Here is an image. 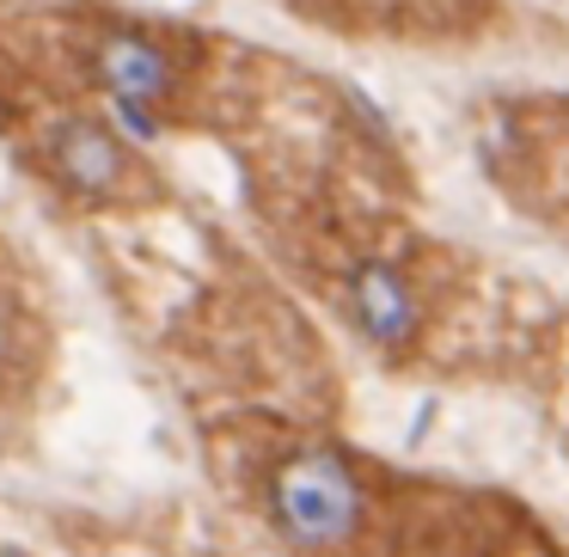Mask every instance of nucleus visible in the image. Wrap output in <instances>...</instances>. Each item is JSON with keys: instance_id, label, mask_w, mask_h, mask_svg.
<instances>
[{"instance_id": "nucleus-1", "label": "nucleus", "mask_w": 569, "mask_h": 557, "mask_svg": "<svg viewBox=\"0 0 569 557\" xmlns=\"http://www.w3.org/2000/svg\"><path fill=\"white\" fill-rule=\"evenodd\" d=\"M258 515L295 557H569L515 496L392 471L337 435L263 454Z\"/></svg>"}, {"instance_id": "nucleus-2", "label": "nucleus", "mask_w": 569, "mask_h": 557, "mask_svg": "<svg viewBox=\"0 0 569 557\" xmlns=\"http://www.w3.org/2000/svg\"><path fill=\"white\" fill-rule=\"evenodd\" d=\"M31 50L62 56L80 92H99L141 123L197 129L214 117L227 43L178 19L129 13L104 0H56L50 38H31Z\"/></svg>"}, {"instance_id": "nucleus-3", "label": "nucleus", "mask_w": 569, "mask_h": 557, "mask_svg": "<svg viewBox=\"0 0 569 557\" xmlns=\"http://www.w3.org/2000/svg\"><path fill=\"white\" fill-rule=\"evenodd\" d=\"M7 141L26 160V172L80 215L136 221V215L172 209V185H166L160 166L123 136V123H111L99 105H87L68 87L31 92V105L7 129Z\"/></svg>"}, {"instance_id": "nucleus-4", "label": "nucleus", "mask_w": 569, "mask_h": 557, "mask_svg": "<svg viewBox=\"0 0 569 557\" xmlns=\"http://www.w3.org/2000/svg\"><path fill=\"white\" fill-rule=\"evenodd\" d=\"M435 263H447V251L417 233L337 239V251L325 258V288H331L343 325L373 356L392 368H417L441 325V282H459Z\"/></svg>"}, {"instance_id": "nucleus-5", "label": "nucleus", "mask_w": 569, "mask_h": 557, "mask_svg": "<svg viewBox=\"0 0 569 557\" xmlns=\"http://www.w3.org/2000/svg\"><path fill=\"white\" fill-rule=\"evenodd\" d=\"M478 160L508 209L569 239V92H502L478 105Z\"/></svg>"}, {"instance_id": "nucleus-6", "label": "nucleus", "mask_w": 569, "mask_h": 557, "mask_svg": "<svg viewBox=\"0 0 569 557\" xmlns=\"http://www.w3.org/2000/svg\"><path fill=\"white\" fill-rule=\"evenodd\" d=\"M56 368V325L38 288L26 282L13 246L0 239V417H26L31 398L50 386Z\"/></svg>"}, {"instance_id": "nucleus-7", "label": "nucleus", "mask_w": 569, "mask_h": 557, "mask_svg": "<svg viewBox=\"0 0 569 557\" xmlns=\"http://www.w3.org/2000/svg\"><path fill=\"white\" fill-rule=\"evenodd\" d=\"M38 87H50V80L38 74V50H31V38H19L13 19L0 13V136L19 123V111L31 105Z\"/></svg>"}, {"instance_id": "nucleus-8", "label": "nucleus", "mask_w": 569, "mask_h": 557, "mask_svg": "<svg viewBox=\"0 0 569 557\" xmlns=\"http://www.w3.org/2000/svg\"><path fill=\"white\" fill-rule=\"evenodd\" d=\"M295 7L300 19L325 31H343V38H361V31H410L405 13H398V0H282Z\"/></svg>"}, {"instance_id": "nucleus-9", "label": "nucleus", "mask_w": 569, "mask_h": 557, "mask_svg": "<svg viewBox=\"0 0 569 557\" xmlns=\"http://www.w3.org/2000/svg\"><path fill=\"white\" fill-rule=\"evenodd\" d=\"M0 557H26V551H13V545H0Z\"/></svg>"}]
</instances>
